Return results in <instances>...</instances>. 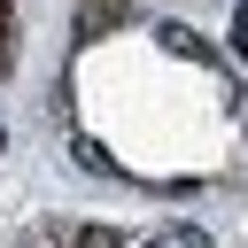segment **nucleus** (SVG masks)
I'll return each instance as SVG.
<instances>
[{
    "label": "nucleus",
    "instance_id": "nucleus-1",
    "mask_svg": "<svg viewBox=\"0 0 248 248\" xmlns=\"http://www.w3.org/2000/svg\"><path fill=\"white\" fill-rule=\"evenodd\" d=\"M155 46L178 54V62H217V46H209L202 31H186V23H155Z\"/></svg>",
    "mask_w": 248,
    "mask_h": 248
},
{
    "label": "nucleus",
    "instance_id": "nucleus-2",
    "mask_svg": "<svg viewBox=\"0 0 248 248\" xmlns=\"http://www.w3.org/2000/svg\"><path fill=\"white\" fill-rule=\"evenodd\" d=\"M116 23H124L116 0H78V39H101V31H116Z\"/></svg>",
    "mask_w": 248,
    "mask_h": 248
},
{
    "label": "nucleus",
    "instance_id": "nucleus-3",
    "mask_svg": "<svg viewBox=\"0 0 248 248\" xmlns=\"http://www.w3.org/2000/svg\"><path fill=\"white\" fill-rule=\"evenodd\" d=\"M70 155H78V170H93V178H124V170H116V155H108L101 140H70Z\"/></svg>",
    "mask_w": 248,
    "mask_h": 248
},
{
    "label": "nucleus",
    "instance_id": "nucleus-4",
    "mask_svg": "<svg viewBox=\"0 0 248 248\" xmlns=\"http://www.w3.org/2000/svg\"><path fill=\"white\" fill-rule=\"evenodd\" d=\"M62 248H132V232H116V225H70Z\"/></svg>",
    "mask_w": 248,
    "mask_h": 248
},
{
    "label": "nucleus",
    "instance_id": "nucleus-5",
    "mask_svg": "<svg viewBox=\"0 0 248 248\" xmlns=\"http://www.w3.org/2000/svg\"><path fill=\"white\" fill-rule=\"evenodd\" d=\"M155 240H163V248H209L202 225H170V232H155Z\"/></svg>",
    "mask_w": 248,
    "mask_h": 248
},
{
    "label": "nucleus",
    "instance_id": "nucleus-6",
    "mask_svg": "<svg viewBox=\"0 0 248 248\" xmlns=\"http://www.w3.org/2000/svg\"><path fill=\"white\" fill-rule=\"evenodd\" d=\"M232 54H248V8H232Z\"/></svg>",
    "mask_w": 248,
    "mask_h": 248
},
{
    "label": "nucleus",
    "instance_id": "nucleus-7",
    "mask_svg": "<svg viewBox=\"0 0 248 248\" xmlns=\"http://www.w3.org/2000/svg\"><path fill=\"white\" fill-rule=\"evenodd\" d=\"M132 248H163V240H132Z\"/></svg>",
    "mask_w": 248,
    "mask_h": 248
}]
</instances>
